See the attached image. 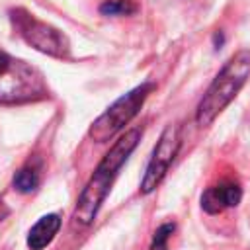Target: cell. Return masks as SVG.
I'll return each mask as SVG.
<instances>
[{"label": "cell", "instance_id": "obj_8", "mask_svg": "<svg viewBox=\"0 0 250 250\" xmlns=\"http://www.w3.org/2000/svg\"><path fill=\"white\" fill-rule=\"evenodd\" d=\"M61 229V217L57 213L43 215L27 232V248L29 250H43L53 242Z\"/></svg>", "mask_w": 250, "mask_h": 250}, {"label": "cell", "instance_id": "obj_6", "mask_svg": "<svg viewBox=\"0 0 250 250\" xmlns=\"http://www.w3.org/2000/svg\"><path fill=\"white\" fill-rule=\"evenodd\" d=\"M182 146V135H180V127L178 125H168L160 139L156 141V146L150 154V160L146 164V170L141 178V193H150L158 188V184L162 182V178L166 176L170 164L174 162L178 150Z\"/></svg>", "mask_w": 250, "mask_h": 250}, {"label": "cell", "instance_id": "obj_1", "mask_svg": "<svg viewBox=\"0 0 250 250\" xmlns=\"http://www.w3.org/2000/svg\"><path fill=\"white\" fill-rule=\"evenodd\" d=\"M141 135H143V129H139V127L129 129L104 154V158L100 160V164L96 166L94 174L90 176V180L86 182L84 189L80 191V195L76 199V207L72 211V221L78 227H88L94 223V219H96L102 203L105 201V197L111 189V184L115 182L121 166L127 162V158L131 156V152L139 145Z\"/></svg>", "mask_w": 250, "mask_h": 250}, {"label": "cell", "instance_id": "obj_4", "mask_svg": "<svg viewBox=\"0 0 250 250\" xmlns=\"http://www.w3.org/2000/svg\"><path fill=\"white\" fill-rule=\"evenodd\" d=\"M154 90V84L145 82L133 90H129L127 94H123L121 98H117L88 129V137L96 143H105L109 139H113L143 107L145 100L148 98V94Z\"/></svg>", "mask_w": 250, "mask_h": 250}, {"label": "cell", "instance_id": "obj_7", "mask_svg": "<svg viewBox=\"0 0 250 250\" xmlns=\"http://www.w3.org/2000/svg\"><path fill=\"white\" fill-rule=\"evenodd\" d=\"M242 199V188L236 182L225 180L211 186L201 195V209L209 215H217L229 207H236Z\"/></svg>", "mask_w": 250, "mask_h": 250}, {"label": "cell", "instance_id": "obj_5", "mask_svg": "<svg viewBox=\"0 0 250 250\" xmlns=\"http://www.w3.org/2000/svg\"><path fill=\"white\" fill-rule=\"evenodd\" d=\"M10 20H12L14 27L18 29V33L37 51H41L49 57H55V59H68L70 43L62 31L33 18L29 12H25L21 8L10 10Z\"/></svg>", "mask_w": 250, "mask_h": 250}, {"label": "cell", "instance_id": "obj_9", "mask_svg": "<svg viewBox=\"0 0 250 250\" xmlns=\"http://www.w3.org/2000/svg\"><path fill=\"white\" fill-rule=\"evenodd\" d=\"M41 182V176H39V168L33 166V164H27L23 168H20L14 176V188L21 193H31L37 189Z\"/></svg>", "mask_w": 250, "mask_h": 250}, {"label": "cell", "instance_id": "obj_12", "mask_svg": "<svg viewBox=\"0 0 250 250\" xmlns=\"http://www.w3.org/2000/svg\"><path fill=\"white\" fill-rule=\"evenodd\" d=\"M213 41H215V49H219V47L223 45V41H225V37H223V33H215V37H213Z\"/></svg>", "mask_w": 250, "mask_h": 250}, {"label": "cell", "instance_id": "obj_13", "mask_svg": "<svg viewBox=\"0 0 250 250\" xmlns=\"http://www.w3.org/2000/svg\"><path fill=\"white\" fill-rule=\"evenodd\" d=\"M6 215H8V207H6V205H4L2 201H0V221H2V219H4Z\"/></svg>", "mask_w": 250, "mask_h": 250}, {"label": "cell", "instance_id": "obj_3", "mask_svg": "<svg viewBox=\"0 0 250 250\" xmlns=\"http://www.w3.org/2000/svg\"><path fill=\"white\" fill-rule=\"evenodd\" d=\"M47 94L41 72L4 51H0V104L33 102Z\"/></svg>", "mask_w": 250, "mask_h": 250}, {"label": "cell", "instance_id": "obj_10", "mask_svg": "<svg viewBox=\"0 0 250 250\" xmlns=\"http://www.w3.org/2000/svg\"><path fill=\"white\" fill-rule=\"evenodd\" d=\"M98 10L102 16H133L139 6L133 0H105Z\"/></svg>", "mask_w": 250, "mask_h": 250}, {"label": "cell", "instance_id": "obj_2", "mask_svg": "<svg viewBox=\"0 0 250 250\" xmlns=\"http://www.w3.org/2000/svg\"><path fill=\"white\" fill-rule=\"evenodd\" d=\"M248 78H250V49H240L225 62V66L217 72V76L205 90L203 98L199 100L195 109L197 125L201 127L211 125L219 117V113L236 98V94L242 90Z\"/></svg>", "mask_w": 250, "mask_h": 250}, {"label": "cell", "instance_id": "obj_11", "mask_svg": "<svg viewBox=\"0 0 250 250\" xmlns=\"http://www.w3.org/2000/svg\"><path fill=\"white\" fill-rule=\"evenodd\" d=\"M176 230V225L174 223H164L160 225L154 234H152V240H150V250H168V240L172 236V232Z\"/></svg>", "mask_w": 250, "mask_h": 250}]
</instances>
